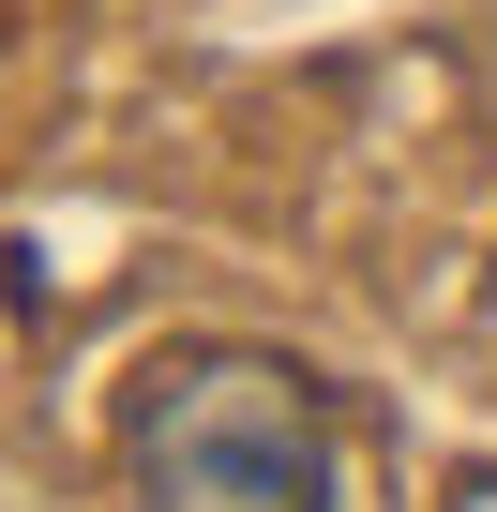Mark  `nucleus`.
<instances>
[{
	"mask_svg": "<svg viewBox=\"0 0 497 512\" xmlns=\"http://www.w3.org/2000/svg\"><path fill=\"white\" fill-rule=\"evenodd\" d=\"M332 392L257 347H196L136 392V512H332Z\"/></svg>",
	"mask_w": 497,
	"mask_h": 512,
	"instance_id": "nucleus-1",
	"label": "nucleus"
}]
</instances>
